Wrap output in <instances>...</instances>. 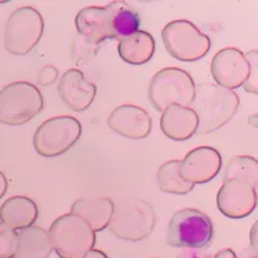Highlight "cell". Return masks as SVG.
<instances>
[{
	"label": "cell",
	"mask_w": 258,
	"mask_h": 258,
	"mask_svg": "<svg viewBox=\"0 0 258 258\" xmlns=\"http://www.w3.org/2000/svg\"><path fill=\"white\" fill-rule=\"evenodd\" d=\"M44 107L43 94L29 82H15L0 92V123L22 125L36 116Z\"/></svg>",
	"instance_id": "8992f818"
},
{
	"label": "cell",
	"mask_w": 258,
	"mask_h": 258,
	"mask_svg": "<svg viewBox=\"0 0 258 258\" xmlns=\"http://www.w3.org/2000/svg\"><path fill=\"white\" fill-rule=\"evenodd\" d=\"M181 160H168L159 167L156 181L161 191L174 195H186L194 190V185L186 182L179 174Z\"/></svg>",
	"instance_id": "44dd1931"
},
{
	"label": "cell",
	"mask_w": 258,
	"mask_h": 258,
	"mask_svg": "<svg viewBox=\"0 0 258 258\" xmlns=\"http://www.w3.org/2000/svg\"><path fill=\"white\" fill-rule=\"evenodd\" d=\"M243 258H258V257H257V253H255V252H250L249 254L244 255Z\"/></svg>",
	"instance_id": "1f68e13d"
},
{
	"label": "cell",
	"mask_w": 258,
	"mask_h": 258,
	"mask_svg": "<svg viewBox=\"0 0 258 258\" xmlns=\"http://www.w3.org/2000/svg\"><path fill=\"white\" fill-rule=\"evenodd\" d=\"M198 116L191 107L173 103L163 111L160 117L161 132L173 141H186L198 131Z\"/></svg>",
	"instance_id": "2e32d148"
},
{
	"label": "cell",
	"mask_w": 258,
	"mask_h": 258,
	"mask_svg": "<svg viewBox=\"0 0 258 258\" xmlns=\"http://www.w3.org/2000/svg\"><path fill=\"white\" fill-rule=\"evenodd\" d=\"M155 222L151 204L140 199H124L114 206L109 229L121 240L141 241L153 234Z\"/></svg>",
	"instance_id": "3957f363"
},
{
	"label": "cell",
	"mask_w": 258,
	"mask_h": 258,
	"mask_svg": "<svg viewBox=\"0 0 258 258\" xmlns=\"http://www.w3.org/2000/svg\"><path fill=\"white\" fill-rule=\"evenodd\" d=\"M82 258H109V257H107V255H106V253H103L102 250L92 249V250H89V252Z\"/></svg>",
	"instance_id": "4dcf8cb0"
},
{
	"label": "cell",
	"mask_w": 258,
	"mask_h": 258,
	"mask_svg": "<svg viewBox=\"0 0 258 258\" xmlns=\"http://www.w3.org/2000/svg\"><path fill=\"white\" fill-rule=\"evenodd\" d=\"M107 124L115 133L129 140H144L153 129L149 112L135 105L117 106L110 114Z\"/></svg>",
	"instance_id": "4fadbf2b"
},
{
	"label": "cell",
	"mask_w": 258,
	"mask_h": 258,
	"mask_svg": "<svg viewBox=\"0 0 258 258\" xmlns=\"http://www.w3.org/2000/svg\"><path fill=\"white\" fill-rule=\"evenodd\" d=\"M114 202L110 198L77 199L71 206V213L83 218L94 232H100L109 227L114 213Z\"/></svg>",
	"instance_id": "ac0fdd59"
},
{
	"label": "cell",
	"mask_w": 258,
	"mask_h": 258,
	"mask_svg": "<svg viewBox=\"0 0 258 258\" xmlns=\"http://www.w3.org/2000/svg\"><path fill=\"white\" fill-rule=\"evenodd\" d=\"M161 39L168 53L179 61H198L211 49L209 36L187 20H176L165 25Z\"/></svg>",
	"instance_id": "9c48e42d"
},
{
	"label": "cell",
	"mask_w": 258,
	"mask_h": 258,
	"mask_svg": "<svg viewBox=\"0 0 258 258\" xmlns=\"http://www.w3.org/2000/svg\"><path fill=\"white\" fill-rule=\"evenodd\" d=\"M44 32V20L32 7H21L9 16L4 27V48L13 56H26Z\"/></svg>",
	"instance_id": "52a82bcc"
},
{
	"label": "cell",
	"mask_w": 258,
	"mask_h": 258,
	"mask_svg": "<svg viewBox=\"0 0 258 258\" xmlns=\"http://www.w3.org/2000/svg\"><path fill=\"white\" fill-rule=\"evenodd\" d=\"M243 179L249 182L253 187L257 188L258 183V163L257 159L248 155L232 156L225 168L223 181L229 179Z\"/></svg>",
	"instance_id": "603a6c76"
},
{
	"label": "cell",
	"mask_w": 258,
	"mask_h": 258,
	"mask_svg": "<svg viewBox=\"0 0 258 258\" xmlns=\"http://www.w3.org/2000/svg\"><path fill=\"white\" fill-rule=\"evenodd\" d=\"M7 190H8V179H7L6 174L0 170V199L6 195Z\"/></svg>",
	"instance_id": "f1b7e54d"
},
{
	"label": "cell",
	"mask_w": 258,
	"mask_h": 258,
	"mask_svg": "<svg viewBox=\"0 0 258 258\" xmlns=\"http://www.w3.org/2000/svg\"><path fill=\"white\" fill-rule=\"evenodd\" d=\"M117 53L128 63L144 64L153 58L155 53V39L150 32L138 30L119 41Z\"/></svg>",
	"instance_id": "d6986e66"
},
{
	"label": "cell",
	"mask_w": 258,
	"mask_h": 258,
	"mask_svg": "<svg viewBox=\"0 0 258 258\" xmlns=\"http://www.w3.org/2000/svg\"><path fill=\"white\" fill-rule=\"evenodd\" d=\"M239 96L213 83L195 84L191 109L198 116V135H208L231 120L239 109Z\"/></svg>",
	"instance_id": "6da1fadb"
},
{
	"label": "cell",
	"mask_w": 258,
	"mask_h": 258,
	"mask_svg": "<svg viewBox=\"0 0 258 258\" xmlns=\"http://www.w3.org/2000/svg\"><path fill=\"white\" fill-rule=\"evenodd\" d=\"M58 94L69 109L75 112L87 110L96 98L97 87L78 69L64 71L59 78Z\"/></svg>",
	"instance_id": "5bb4252c"
},
{
	"label": "cell",
	"mask_w": 258,
	"mask_h": 258,
	"mask_svg": "<svg viewBox=\"0 0 258 258\" xmlns=\"http://www.w3.org/2000/svg\"><path fill=\"white\" fill-rule=\"evenodd\" d=\"M49 240L59 258H82L96 244V232L83 218L63 214L50 225Z\"/></svg>",
	"instance_id": "7a4b0ae2"
},
{
	"label": "cell",
	"mask_w": 258,
	"mask_h": 258,
	"mask_svg": "<svg viewBox=\"0 0 258 258\" xmlns=\"http://www.w3.org/2000/svg\"><path fill=\"white\" fill-rule=\"evenodd\" d=\"M257 188L243 179L223 181L217 194L218 209L232 220L248 217L257 208Z\"/></svg>",
	"instance_id": "30bf717a"
},
{
	"label": "cell",
	"mask_w": 258,
	"mask_h": 258,
	"mask_svg": "<svg viewBox=\"0 0 258 258\" xmlns=\"http://www.w3.org/2000/svg\"><path fill=\"white\" fill-rule=\"evenodd\" d=\"M114 13L111 21V39H121L132 35L140 29V15L125 2H112Z\"/></svg>",
	"instance_id": "7402d4cb"
},
{
	"label": "cell",
	"mask_w": 258,
	"mask_h": 258,
	"mask_svg": "<svg viewBox=\"0 0 258 258\" xmlns=\"http://www.w3.org/2000/svg\"><path fill=\"white\" fill-rule=\"evenodd\" d=\"M213 255L200 252L199 249H187L182 252L177 258H212Z\"/></svg>",
	"instance_id": "4316f807"
},
{
	"label": "cell",
	"mask_w": 258,
	"mask_h": 258,
	"mask_svg": "<svg viewBox=\"0 0 258 258\" xmlns=\"http://www.w3.org/2000/svg\"><path fill=\"white\" fill-rule=\"evenodd\" d=\"M58 78V71L56 68L53 66H44L39 71L38 80L41 85H49L52 83H54Z\"/></svg>",
	"instance_id": "484cf974"
},
{
	"label": "cell",
	"mask_w": 258,
	"mask_h": 258,
	"mask_svg": "<svg viewBox=\"0 0 258 258\" xmlns=\"http://www.w3.org/2000/svg\"><path fill=\"white\" fill-rule=\"evenodd\" d=\"M212 258H238L236 257V253L232 249H229V248H225V249L218 250L216 254Z\"/></svg>",
	"instance_id": "83f0119b"
},
{
	"label": "cell",
	"mask_w": 258,
	"mask_h": 258,
	"mask_svg": "<svg viewBox=\"0 0 258 258\" xmlns=\"http://www.w3.org/2000/svg\"><path fill=\"white\" fill-rule=\"evenodd\" d=\"M112 13V2L105 7L83 8L75 17V27L83 38L93 44H100L111 39Z\"/></svg>",
	"instance_id": "9a60e30c"
},
{
	"label": "cell",
	"mask_w": 258,
	"mask_h": 258,
	"mask_svg": "<svg viewBox=\"0 0 258 258\" xmlns=\"http://www.w3.org/2000/svg\"><path fill=\"white\" fill-rule=\"evenodd\" d=\"M39 216L36 203L26 197H12L0 207V221L11 229L24 230L34 226Z\"/></svg>",
	"instance_id": "e0dca14e"
},
{
	"label": "cell",
	"mask_w": 258,
	"mask_h": 258,
	"mask_svg": "<svg viewBox=\"0 0 258 258\" xmlns=\"http://www.w3.org/2000/svg\"><path fill=\"white\" fill-rule=\"evenodd\" d=\"M17 252L13 258H48L53 252L48 231L31 226L17 231Z\"/></svg>",
	"instance_id": "ffe728a7"
},
{
	"label": "cell",
	"mask_w": 258,
	"mask_h": 258,
	"mask_svg": "<svg viewBox=\"0 0 258 258\" xmlns=\"http://www.w3.org/2000/svg\"><path fill=\"white\" fill-rule=\"evenodd\" d=\"M82 124L77 117L61 115L50 117L40 124L34 133V147L39 155L56 158L62 155L79 141Z\"/></svg>",
	"instance_id": "ba28073f"
},
{
	"label": "cell",
	"mask_w": 258,
	"mask_h": 258,
	"mask_svg": "<svg viewBox=\"0 0 258 258\" xmlns=\"http://www.w3.org/2000/svg\"><path fill=\"white\" fill-rule=\"evenodd\" d=\"M147 94L153 107L159 112L173 103L190 107L195 94V83L187 71L167 68L158 71L150 80Z\"/></svg>",
	"instance_id": "277c9868"
},
{
	"label": "cell",
	"mask_w": 258,
	"mask_h": 258,
	"mask_svg": "<svg viewBox=\"0 0 258 258\" xmlns=\"http://www.w3.org/2000/svg\"><path fill=\"white\" fill-rule=\"evenodd\" d=\"M249 63V75L248 79L244 83L243 88L245 89L248 93L257 94L258 93V52L257 50H249L248 53L244 54Z\"/></svg>",
	"instance_id": "d4e9b609"
},
{
	"label": "cell",
	"mask_w": 258,
	"mask_h": 258,
	"mask_svg": "<svg viewBox=\"0 0 258 258\" xmlns=\"http://www.w3.org/2000/svg\"><path fill=\"white\" fill-rule=\"evenodd\" d=\"M250 248L257 252V223H254L250 230Z\"/></svg>",
	"instance_id": "f546056e"
},
{
	"label": "cell",
	"mask_w": 258,
	"mask_h": 258,
	"mask_svg": "<svg viewBox=\"0 0 258 258\" xmlns=\"http://www.w3.org/2000/svg\"><path fill=\"white\" fill-rule=\"evenodd\" d=\"M17 244V231L0 222V258L15 257Z\"/></svg>",
	"instance_id": "cb8c5ba5"
},
{
	"label": "cell",
	"mask_w": 258,
	"mask_h": 258,
	"mask_svg": "<svg viewBox=\"0 0 258 258\" xmlns=\"http://www.w3.org/2000/svg\"><path fill=\"white\" fill-rule=\"evenodd\" d=\"M211 73L217 85L234 91L243 87L249 75V63L241 50L225 48L213 57Z\"/></svg>",
	"instance_id": "8fae6325"
},
{
	"label": "cell",
	"mask_w": 258,
	"mask_h": 258,
	"mask_svg": "<svg viewBox=\"0 0 258 258\" xmlns=\"http://www.w3.org/2000/svg\"><path fill=\"white\" fill-rule=\"evenodd\" d=\"M213 239V223L199 209L182 208L172 216L168 225L167 244L174 248L203 249Z\"/></svg>",
	"instance_id": "5b68a950"
},
{
	"label": "cell",
	"mask_w": 258,
	"mask_h": 258,
	"mask_svg": "<svg viewBox=\"0 0 258 258\" xmlns=\"http://www.w3.org/2000/svg\"><path fill=\"white\" fill-rule=\"evenodd\" d=\"M222 167V158L217 150L211 146H200L191 150L181 161L179 174L194 186L207 183L216 178Z\"/></svg>",
	"instance_id": "7c38bea8"
}]
</instances>
